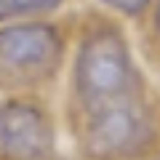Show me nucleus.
<instances>
[{
    "instance_id": "obj_4",
    "label": "nucleus",
    "mask_w": 160,
    "mask_h": 160,
    "mask_svg": "<svg viewBox=\"0 0 160 160\" xmlns=\"http://www.w3.org/2000/svg\"><path fill=\"white\" fill-rule=\"evenodd\" d=\"M51 152V126L35 104L11 102L0 107V158L43 160Z\"/></svg>"
},
{
    "instance_id": "obj_6",
    "label": "nucleus",
    "mask_w": 160,
    "mask_h": 160,
    "mask_svg": "<svg viewBox=\"0 0 160 160\" xmlns=\"http://www.w3.org/2000/svg\"><path fill=\"white\" fill-rule=\"evenodd\" d=\"M104 3H109L112 8H118L123 13H139L149 6V0H104Z\"/></svg>"
},
{
    "instance_id": "obj_5",
    "label": "nucleus",
    "mask_w": 160,
    "mask_h": 160,
    "mask_svg": "<svg viewBox=\"0 0 160 160\" xmlns=\"http://www.w3.org/2000/svg\"><path fill=\"white\" fill-rule=\"evenodd\" d=\"M62 0H0V19H13L22 13H35V11H48L59 6Z\"/></svg>"
},
{
    "instance_id": "obj_7",
    "label": "nucleus",
    "mask_w": 160,
    "mask_h": 160,
    "mask_svg": "<svg viewBox=\"0 0 160 160\" xmlns=\"http://www.w3.org/2000/svg\"><path fill=\"white\" fill-rule=\"evenodd\" d=\"M158 24H160V6H158Z\"/></svg>"
},
{
    "instance_id": "obj_2",
    "label": "nucleus",
    "mask_w": 160,
    "mask_h": 160,
    "mask_svg": "<svg viewBox=\"0 0 160 160\" xmlns=\"http://www.w3.org/2000/svg\"><path fill=\"white\" fill-rule=\"evenodd\" d=\"M86 149L99 160L136 158L152 142V120L136 96L86 107Z\"/></svg>"
},
{
    "instance_id": "obj_1",
    "label": "nucleus",
    "mask_w": 160,
    "mask_h": 160,
    "mask_svg": "<svg viewBox=\"0 0 160 160\" xmlns=\"http://www.w3.org/2000/svg\"><path fill=\"white\" fill-rule=\"evenodd\" d=\"M75 86L86 107L136 96L131 53L118 32L102 29L83 43L75 64Z\"/></svg>"
},
{
    "instance_id": "obj_3",
    "label": "nucleus",
    "mask_w": 160,
    "mask_h": 160,
    "mask_svg": "<svg viewBox=\"0 0 160 160\" xmlns=\"http://www.w3.org/2000/svg\"><path fill=\"white\" fill-rule=\"evenodd\" d=\"M62 40L48 24H13L0 29V86L27 88L59 67Z\"/></svg>"
}]
</instances>
